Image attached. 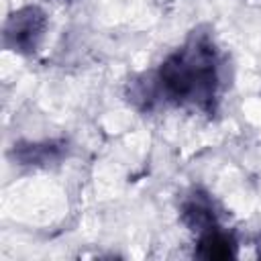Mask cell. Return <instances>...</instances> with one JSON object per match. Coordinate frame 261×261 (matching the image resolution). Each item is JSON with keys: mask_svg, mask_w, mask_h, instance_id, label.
Segmentation results:
<instances>
[{"mask_svg": "<svg viewBox=\"0 0 261 261\" xmlns=\"http://www.w3.org/2000/svg\"><path fill=\"white\" fill-rule=\"evenodd\" d=\"M224 88V61L210 33L198 29L147 80L133 82L128 100L149 110L157 100L214 116Z\"/></svg>", "mask_w": 261, "mask_h": 261, "instance_id": "cell-1", "label": "cell"}, {"mask_svg": "<svg viewBox=\"0 0 261 261\" xmlns=\"http://www.w3.org/2000/svg\"><path fill=\"white\" fill-rule=\"evenodd\" d=\"M47 31V14L39 6H22L14 10L2 29V41L4 47L20 53V55H33Z\"/></svg>", "mask_w": 261, "mask_h": 261, "instance_id": "cell-2", "label": "cell"}, {"mask_svg": "<svg viewBox=\"0 0 261 261\" xmlns=\"http://www.w3.org/2000/svg\"><path fill=\"white\" fill-rule=\"evenodd\" d=\"M179 214H181L184 224L190 230L198 232V234H202V232H206V230H210V228L220 224L212 200L208 198V194H204L200 190H196L194 194H190L184 200Z\"/></svg>", "mask_w": 261, "mask_h": 261, "instance_id": "cell-3", "label": "cell"}, {"mask_svg": "<svg viewBox=\"0 0 261 261\" xmlns=\"http://www.w3.org/2000/svg\"><path fill=\"white\" fill-rule=\"evenodd\" d=\"M14 159L20 165H51L59 163L65 153V141H41V143H18L14 145Z\"/></svg>", "mask_w": 261, "mask_h": 261, "instance_id": "cell-4", "label": "cell"}, {"mask_svg": "<svg viewBox=\"0 0 261 261\" xmlns=\"http://www.w3.org/2000/svg\"><path fill=\"white\" fill-rule=\"evenodd\" d=\"M196 257L200 259H232L237 257V239L220 224L198 234Z\"/></svg>", "mask_w": 261, "mask_h": 261, "instance_id": "cell-5", "label": "cell"}]
</instances>
